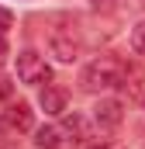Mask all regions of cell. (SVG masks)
Returning <instances> with one entry per match:
<instances>
[{
    "label": "cell",
    "mask_w": 145,
    "mask_h": 149,
    "mask_svg": "<svg viewBox=\"0 0 145 149\" xmlns=\"http://www.w3.org/2000/svg\"><path fill=\"white\" fill-rule=\"evenodd\" d=\"M10 90H14V83H10L7 76H0V101H7V97H10Z\"/></svg>",
    "instance_id": "8fae6325"
},
{
    "label": "cell",
    "mask_w": 145,
    "mask_h": 149,
    "mask_svg": "<svg viewBox=\"0 0 145 149\" xmlns=\"http://www.w3.org/2000/svg\"><path fill=\"white\" fill-rule=\"evenodd\" d=\"M0 59H7V38L0 35Z\"/></svg>",
    "instance_id": "7c38bea8"
},
{
    "label": "cell",
    "mask_w": 145,
    "mask_h": 149,
    "mask_svg": "<svg viewBox=\"0 0 145 149\" xmlns=\"http://www.w3.org/2000/svg\"><path fill=\"white\" fill-rule=\"evenodd\" d=\"M38 104L45 108V114H62V111H66V90H62V87L45 83V87H41V94H38Z\"/></svg>",
    "instance_id": "5b68a950"
},
{
    "label": "cell",
    "mask_w": 145,
    "mask_h": 149,
    "mask_svg": "<svg viewBox=\"0 0 145 149\" xmlns=\"http://www.w3.org/2000/svg\"><path fill=\"white\" fill-rule=\"evenodd\" d=\"M10 24H14V14H10V10H3V7H0V35H3V31H7V28H10Z\"/></svg>",
    "instance_id": "30bf717a"
},
{
    "label": "cell",
    "mask_w": 145,
    "mask_h": 149,
    "mask_svg": "<svg viewBox=\"0 0 145 149\" xmlns=\"http://www.w3.org/2000/svg\"><path fill=\"white\" fill-rule=\"evenodd\" d=\"M93 121H97V128H100V132L117 128V125L124 121V104H121V101H114V97L97 101V108H93Z\"/></svg>",
    "instance_id": "277c9868"
},
{
    "label": "cell",
    "mask_w": 145,
    "mask_h": 149,
    "mask_svg": "<svg viewBox=\"0 0 145 149\" xmlns=\"http://www.w3.org/2000/svg\"><path fill=\"white\" fill-rule=\"evenodd\" d=\"M93 3H104V0H93Z\"/></svg>",
    "instance_id": "5bb4252c"
},
{
    "label": "cell",
    "mask_w": 145,
    "mask_h": 149,
    "mask_svg": "<svg viewBox=\"0 0 145 149\" xmlns=\"http://www.w3.org/2000/svg\"><path fill=\"white\" fill-rule=\"evenodd\" d=\"M7 125L17 128V132H31V128H35V114H31V108H28L24 101L10 104V111H7Z\"/></svg>",
    "instance_id": "8992f818"
},
{
    "label": "cell",
    "mask_w": 145,
    "mask_h": 149,
    "mask_svg": "<svg viewBox=\"0 0 145 149\" xmlns=\"http://www.w3.org/2000/svg\"><path fill=\"white\" fill-rule=\"evenodd\" d=\"M48 49H52V56L59 63H76L79 52H83V45H79V38L72 35V28H55L48 35Z\"/></svg>",
    "instance_id": "3957f363"
},
{
    "label": "cell",
    "mask_w": 145,
    "mask_h": 149,
    "mask_svg": "<svg viewBox=\"0 0 145 149\" xmlns=\"http://www.w3.org/2000/svg\"><path fill=\"white\" fill-rule=\"evenodd\" d=\"M142 7H145V0H142Z\"/></svg>",
    "instance_id": "9a60e30c"
},
{
    "label": "cell",
    "mask_w": 145,
    "mask_h": 149,
    "mask_svg": "<svg viewBox=\"0 0 145 149\" xmlns=\"http://www.w3.org/2000/svg\"><path fill=\"white\" fill-rule=\"evenodd\" d=\"M124 63L121 59H114V56H100V59H93L83 76H79V83H83V90H110V87H121L124 83Z\"/></svg>",
    "instance_id": "6da1fadb"
},
{
    "label": "cell",
    "mask_w": 145,
    "mask_h": 149,
    "mask_svg": "<svg viewBox=\"0 0 145 149\" xmlns=\"http://www.w3.org/2000/svg\"><path fill=\"white\" fill-rule=\"evenodd\" d=\"M62 132L66 135H72V142H83V139H90V125H86V118L79 111H72L62 118Z\"/></svg>",
    "instance_id": "52a82bcc"
},
{
    "label": "cell",
    "mask_w": 145,
    "mask_h": 149,
    "mask_svg": "<svg viewBox=\"0 0 145 149\" xmlns=\"http://www.w3.org/2000/svg\"><path fill=\"white\" fill-rule=\"evenodd\" d=\"M35 146L38 149H59L62 146V128H55V125H41L35 132Z\"/></svg>",
    "instance_id": "ba28073f"
},
{
    "label": "cell",
    "mask_w": 145,
    "mask_h": 149,
    "mask_svg": "<svg viewBox=\"0 0 145 149\" xmlns=\"http://www.w3.org/2000/svg\"><path fill=\"white\" fill-rule=\"evenodd\" d=\"M17 80L28 87H45V83H52V66L35 49H24V52H17Z\"/></svg>",
    "instance_id": "7a4b0ae2"
},
{
    "label": "cell",
    "mask_w": 145,
    "mask_h": 149,
    "mask_svg": "<svg viewBox=\"0 0 145 149\" xmlns=\"http://www.w3.org/2000/svg\"><path fill=\"white\" fill-rule=\"evenodd\" d=\"M90 149H114V146H107V142H97V146H90Z\"/></svg>",
    "instance_id": "4fadbf2b"
},
{
    "label": "cell",
    "mask_w": 145,
    "mask_h": 149,
    "mask_svg": "<svg viewBox=\"0 0 145 149\" xmlns=\"http://www.w3.org/2000/svg\"><path fill=\"white\" fill-rule=\"evenodd\" d=\"M131 49H135L138 56H145V21H138V24L131 28Z\"/></svg>",
    "instance_id": "9c48e42d"
}]
</instances>
